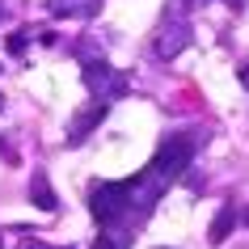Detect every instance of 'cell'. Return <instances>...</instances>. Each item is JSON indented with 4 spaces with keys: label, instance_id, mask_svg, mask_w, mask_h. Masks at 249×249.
Here are the masks:
<instances>
[{
    "label": "cell",
    "instance_id": "7a4b0ae2",
    "mask_svg": "<svg viewBox=\"0 0 249 249\" xmlns=\"http://www.w3.org/2000/svg\"><path fill=\"white\" fill-rule=\"evenodd\" d=\"M89 211L102 228H123L135 220L131 198H127V182H102L89 190Z\"/></svg>",
    "mask_w": 249,
    "mask_h": 249
},
{
    "label": "cell",
    "instance_id": "4fadbf2b",
    "mask_svg": "<svg viewBox=\"0 0 249 249\" xmlns=\"http://www.w3.org/2000/svg\"><path fill=\"white\" fill-rule=\"evenodd\" d=\"M241 224H249V207H245V211H241Z\"/></svg>",
    "mask_w": 249,
    "mask_h": 249
},
{
    "label": "cell",
    "instance_id": "ba28073f",
    "mask_svg": "<svg viewBox=\"0 0 249 249\" xmlns=\"http://www.w3.org/2000/svg\"><path fill=\"white\" fill-rule=\"evenodd\" d=\"M30 198H34L42 211H55V207H59V198H55L51 182H47V173H34V178H30Z\"/></svg>",
    "mask_w": 249,
    "mask_h": 249
},
{
    "label": "cell",
    "instance_id": "52a82bcc",
    "mask_svg": "<svg viewBox=\"0 0 249 249\" xmlns=\"http://www.w3.org/2000/svg\"><path fill=\"white\" fill-rule=\"evenodd\" d=\"M232 224H236V203H224L220 207V215H215V220H211V245H224V241H228V232H232Z\"/></svg>",
    "mask_w": 249,
    "mask_h": 249
},
{
    "label": "cell",
    "instance_id": "9c48e42d",
    "mask_svg": "<svg viewBox=\"0 0 249 249\" xmlns=\"http://www.w3.org/2000/svg\"><path fill=\"white\" fill-rule=\"evenodd\" d=\"M93 249H127V232H123V228H110L106 236L93 241Z\"/></svg>",
    "mask_w": 249,
    "mask_h": 249
},
{
    "label": "cell",
    "instance_id": "9a60e30c",
    "mask_svg": "<svg viewBox=\"0 0 249 249\" xmlns=\"http://www.w3.org/2000/svg\"><path fill=\"white\" fill-rule=\"evenodd\" d=\"M0 110H4V97H0Z\"/></svg>",
    "mask_w": 249,
    "mask_h": 249
},
{
    "label": "cell",
    "instance_id": "5bb4252c",
    "mask_svg": "<svg viewBox=\"0 0 249 249\" xmlns=\"http://www.w3.org/2000/svg\"><path fill=\"white\" fill-rule=\"evenodd\" d=\"M228 4H245V0H228Z\"/></svg>",
    "mask_w": 249,
    "mask_h": 249
},
{
    "label": "cell",
    "instance_id": "30bf717a",
    "mask_svg": "<svg viewBox=\"0 0 249 249\" xmlns=\"http://www.w3.org/2000/svg\"><path fill=\"white\" fill-rule=\"evenodd\" d=\"M26 42H30V30H13V34H9V51L21 55V51H26Z\"/></svg>",
    "mask_w": 249,
    "mask_h": 249
},
{
    "label": "cell",
    "instance_id": "8992f818",
    "mask_svg": "<svg viewBox=\"0 0 249 249\" xmlns=\"http://www.w3.org/2000/svg\"><path fill=\"white\" fill-rule=\"evenodd\" d=\"M47 9H51V17H68V21H89V17L102 9V0H47Z\"/></svg>",
    "mask_w": 249,
    "mask_h": 249
},
{
    "label": "cell",
    "instance_id": "8fae6325",
    "mask_svg": "<svg viewBox=\"0 0 249 249\" xmlns=\"http://www.w3.org/2000/svg\"><path fill=\"white\" fill-rule=\"evenodd\" d=\"M21 249H72V245H47L38 236H30V241H21Z\"/></svg>",
    "mask_w": 249,
    "mask_h": 249
},
{
    "label": "cell",
    "instance_id": "6da1fadb",
    "mask_svg": "<svg viewBox=\"0 0 249 249\" xmlns=\"http://www.w3.org/2000/svg\"><path fill=\"white\" fill-rule=\"evenodd\" d=\"M195 160V140L190 135H169V140H160V148H157V157L148 160V178L157 186H165L169 190L178 178H182V169Z\"/></svg>",
    "mask_w": 249,
    "mask_h": 249
},
{
    "label": "cell",
    "instance_id": "5b68a950",
    "mask_svg": "<svg viewBox=\"0 0 249 249\" xmlns=\"http://www.w3.org/2000/svg\"><path fill=\"white\" fill-rule=\"evenodd\" d=\"M106 110H110V102H93L89 110H80V114L72 118V127H68V144H80V140H85V135L106 118Z\"/></svg>",
    "mask_w": 249,
    "mask_h": 249
},
{
    "label": "cell",
    "instance_id": "7c38bea8",
    "mask_svg": "<svg viewBox=\"0 0 249 249\" xmlns=\"http://www.w3.org/2000/svg\"><path fill=\"white\" fill-rule=\"evenodd\" d=\"M241 85L249 89V59H245V68H241Z\"/></svg>",
    "mask_w": 249,
    "mask_h": 249
},
{
    "label": "cell",
    "instance_id": "277c9868",
    "mask_svg": "<svg viewBox=\"0 0 249 249\" xmlns=\"http://www.w3.org/2000/svg\"><path fill=\"white\" fill-rule=\"evenodd\" d=\"M186 47H190V26H186L182 17H169V21L157 30V55L160 59H178Z\"/></svg>",
    "mask_w": 249,
    "mask_h": 249
},
{
    "label": "cell",
    "instance_id": "2e32d148",
    "mask_svg": "<svg viewBox=\"0 0 249 249\" xmlns=\"http://www.w3.org/2000/svg\"><path fill=\"white\" fill-rule=\"evenodd\" d=\"M0 249H4V245H0Z\"/></svg>",
    "mask_w": 249,
    "mask_h": 249
},
{
    "label": "cell",
    "instance_id": "3957f363",
    "mask_svg": "<svg viewBox=\"0 0 249 249\" xmlns=\"http://www.w3.org/2000/svg\"><path fill=\"white\" fill-rule=\"evenodd\" d=\"M85 89L93 93V102H118V97H127V76L110 68L106 59H85Z\"/></svg>",
    "mask_w": 249,
    "mask_h": 249
}]
</instances>
